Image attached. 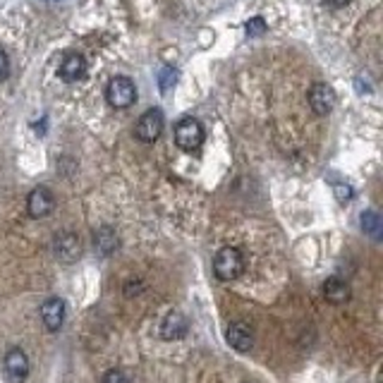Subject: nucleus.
Instances as JSON below:
<instances>
[{"mask_svg": "<svg viewBox=\"0 0 383 383\" xmlns=\"http://www.w3.org/2000/svg\"><path fill=\"white\" fill-rule=\"evenodd\" d=\"M242 271H245V257H242L238 247H223L213 259V273H216L218 280L230 283V280L240 278Z\"/></svg>", "mask_w": 383, "mask_h": 383, "instance_id": "obj_1", "label": "nucleus"}, {"mask_svg": "<svg viewBox=\"0 0 383 383\" xmlns=\"http://www.w3.org/2000/svg\"><path fill=\"white\" fill-rule=\"evenodd\" d=\"M106 101H108L111 108H130V106L137 101V86H134V82L130 77H116L111 79L108 89H106Z\"/></svg>", "mask_w": 383, "mask_h": 383, "instance_id": "obj_2", "label": "nucleus"}, {"mask_svg": "<svg viewBox=\"0 0 383 383\" xmlns=\"http://www.w3.org/2000/svg\"><path fill=\"white\" fill-rule=\"evenodd\" d=\"M204 125L197 118H183L175 125V142L183 151H197L204 144Z\"/></svg>", "mask_w": 383, "mask_h": 383, "instance_id": "obj_3", "label": "nucleus"}, {"mask_svg": "<svg viewBox=\"0 0 383 383\" xmlns=\"http://www.w3.org/2000/svg\"><path fill=\"white\" fill-rule=\"evenodd\" d=\"M163 127H165L163 113H160L158 108H151V111H146L142 118H139L137 127H134V137H137L139 142H144V144H153L160 137Z\"/></svg>", "mask_w": 383, "mask_h": 383, "instance_id": "obj_4", "label": "nucleus"}, {"mask_svg": "<svg viewBox=\"0 0 383 383\" xmlns=\"http://www.w3.org/2000/svg\"><path fill=\"white\" fill-rule=\"evenodd\" d=\"M53 208H56V199H53L48 187H34L29 197H26V211H29V216L46 218L53 213Z\"/></svg>", "mask_w": 383, "mask_h": 383, "instance_id": "obj_5", "label": "nucleus"}, {"mask_svg": "<svg viewBox=\"0 0 383 383\" xmlns=\"http://www.w3.org/2000/svg\"><path fill=\"white\" fill-rule=\"evenodd\" d=\"M309 106L317 116H328L335 108V91L324 82L312 84L309 89Z\"/></svg>", "mask_w": 383, "mask_h": 383, "instance_id": "obj_6", "label": "nucleus"}, {"mask_svg": "<svg viewBox=\"0 0 383 383\" xmlns=\"http://www.w3.org/2000/svg\"><path fill=\"white\" fill-rule=\"evenodd\" d=\"M53 250H56V257L65 264H72L82 257V242L75 233H60L56 242H53Z\"/></svg>", "mask_w": 383, "mask_h": 383, "instance_id": "obj_7", "label": "nucleus"}, {"mask_svg": "<svg viewBox=\"0 0 383 383\" xmlns=\"http://www.w3.org/2000/svg\"><path fill=\"white\" fill-rule=\"evenodd\" d=\"M5 372H8L10 381L22 383L26 376H29V357H26V352L19 350V347H12V350L5 354Z\"/></svg>", "mask_w": 383, "mask_h": 383, "instance_id": "obj_8", "label": "nucleus"}, {"mask_svg": "<svg viewBox=\"0 0 383 383\" xmlns=\"http://www.w3.org/2000/svg\"><path fill=\"white\" fill-rule=\"evenodd\" d=\"M41 319L48 331H58V328L65 324V302L60 297L46 300L41 307Z\"/></svg>", "mask_w": 383, "mask_h": 383, "instance_id": "obj_9", "label": "nucleus"}, {"mask_svg": "<svg viewBox=\"0 0 383 383\" xmlns=\"http://www.w3.org/2000/svg\"><path fill=\"white\" fill-rule=\"evenodd\" d=\"M60 79L67 84H75L79 82V79H84L86 75V60L79 56V53H70L65 60H63V65H60Z\"/></svg>", "mask_w": 383, "mask_h": 383, "instance_id": "obj_10", "label": "nucleus"}, {"mask_svg": "<svg viewBox=\"0 0 383 383\" xmlns=\"http://www.w3.org/2000/svg\"><path fill=\"white\" fill-rule=\"evenodd\" d=\"M225 338L228 342L235 347V350H240V352H247L250 347L254 345V333H252V328L247 326V324H230L228 326V331H225Z\"/></svg>", "mask_w": 383, "mask_h": 383, "instance_id": "obj_11", "label": "nucleus"}, {"mask_svg": "<svg viewBox=\"0 0 383 383\" xmlns=\"http://www.w3.org/2000/svg\"><path fill=\"white\" fill-rule=\"evenodd\" d=\"M160 335L165 340H180L187 335V319L180 312H170L160 324Z\"/></svg>", "mask_w": 383, "mask_h": 383, "instance_id": "obj_12", "label": "nucleus"}, {"mask_svg": "<svg viewBox=\"0 0 383 383\" xmlns=\"http://www.w3.org/2000/svg\"><path fill=\"white\" fill-rule=\"evenodd\" d=\"M93 250H96L101 257H111L113 252L118 250V235L113 228H98L96 233H93Z\"/></svg>", "mask_w": 383, "mask_h": 383, "instance_id": "obj_13", "label": "nucleus"}, {"mask_svg": "<svg viewBox=\"0 0 383 383\" xmlns=\"http://www.w3.org/2000/svg\"><path fill=\"white\" fill-rule=\"evenodd\" d=\"M324 295L331 305H345V302L350 300V285L342 278H335L333 275V278H328L324 283Z\"/></svg>", "mask_w": 383, "mask_h": 383, "instance_id": "obj_14", "label": "nucleus"}, {"mask_svg": "<svg viewBox=\"0 0 383 383\" xmlns=\"http://www.w3.org/2000/svg\"><path fill=\"white\" fill-rule=\"evenodd\" d=\"M362 230H364L369 238L374 240H381V233H383V220L376 211H364L362 213Z\"/></svg>", "mask_w": 383, "mask_h": 383, "instance_id": "obj_15", "label": "nucleus"}, {"mask_svg": "<svg viewBox=\"0 0 383 383\" xmlns=\"http://www.w3.org/2000/svg\"><path fill=\"white\" fill-rule=\"evenodd\" d=\"M173 84H175V72L170 70V67H163V70L158 72V86H160V91L168 93L173 89Z\"/></svg>", "mask_w": 383, "mask_h": 383, "instance_id": "obj_16", "label": "nucleus"}, {"mask_svg": "<svg viewBox=\"0 0 383 383\" xmlns=\"http://www.w3.org/2000/svg\"><path fill=\"white\" fill-rule=\"evenodd\" d=\"M264 31H266L264 17H252L250 22H247V34H252V36H261Z\"/></svg>", "mask_w": 383, "mask_h": 383, "instance_id": "obj_17", "label": "nucleus"}, {"mask_svg": "<svg viewBox=\"0 0 383 383\" xmlns=\"http://www.w3.org/2000/svg\"><path fill=\"white\" fill-rule=\"evenodd\" d=\"M101 383H130V379H127L120 369H111V372L103 376V381H101Z\"/></svg>", "mask_w": 383, "mask_h": 383, "instance_id": "obj_18", "label": "nucleus"}, {"mask_svg": "<svg viewBox=\"0 0 383 383\" xmlns=\"http://www.w3.org/2000/svg\"><path fill=\"white\" fill-rule=\"evenodd\" d=\"M8 75H10V58L5 51H0V82L8 79Z\"/></svg>", "mask_w": 383, "mask_h": 383, "instance_id": "obj_19", "label": "nucleus"}, {"mask_svg": "<svg viewBox=\"0 0 383 383\" xmlns=\"http://www.w3.org/2000/svg\"><path fill=\"white\" fill-rule=\"evenodd\" d=\"M142 290H144L142 280H130V283L125 285V295H127V297H132V295H139Z\"/></svg>", "mask_w": 383, "mask_h": 383, "instance_id": "obj_20", "label": "nucleus"}, {"mask_svg": "<svg viewBox=\"0 0 383 383\" xmlns=\"http://www.w3.org/2000/svg\"><path fill=\"white\" fill-rule=\"evenodd\" d=\"M333 187H335V194H338L340 201H350V199H352V190H350L347 185L338 183V185H333Z\"/></svg>", "mask_w": 383, "mask_h": 383, "instance_id": "obj_21", "label": "nucleus"}, {"mask_svg": "<svg viewBox=\"0 0 383 383\" xmlns=\"http://www.w3.org/2000/svg\"><path fill=\"white\" fill-rule=\"evenodd\" d=\"M328 3L335 5V8H342V5H347V3H350V0H328Z\"/></svg>", "mask_w": 383, "mask_h": 383, "instance_id": "obj_22", "label": "nucleus"}]
</instances>
